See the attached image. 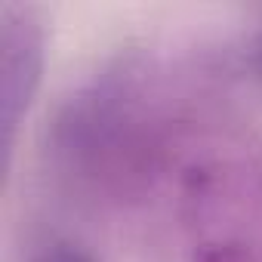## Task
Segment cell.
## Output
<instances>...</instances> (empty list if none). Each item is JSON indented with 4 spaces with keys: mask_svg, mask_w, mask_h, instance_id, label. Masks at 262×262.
Segmentation results:
<instances>
[{
    "mask_svg": "<svg viewBox=\"0 0 262 262\" xmlns=\"http://www.w3.org/2000/svg\"><path fill=\"white\" fill-rule=\"evenodd\" d=\"M34 262H96V259H93L83 247H77V244L56 241V244L43 247V250H40V256H37Z\"/></svg>",
    "mask_w": 262,
    "mask_h": 262,
    "instance_id": "cell-4",
    "label": "cell"
},
{
    "mask_svg": "<svg viewBox=\"0 0 262 262\" xmlns=\"http://www.w3.org/2000/svg\"><path fill=\"white\" fill-rule=\"evenodd\" d=\"M47 62V22L31 4L0 7V99H4V142L13 148L19 123L28 114Z\"/></svg>",
    "mask_w": 262,
    "mask_h": 262,
    "instance_id": "cell-2",
    "label": "cell"
},
{
    "mask_svg": "<svg viewBox=\"0 0 262 262\" xmlns=\"http://www.w3.org/2000/svg\"><path fill=\"white\" fill-rule=\"evenodd\" d=\"M170 99L148 59H117L83 83L56 117L53 151L62 170L105 188L142 176L170 133Z\"/></svg>",
    "mask_w": 262,
    "mask_h": 262,
    "instance_id": "cell-1",
    "label": "cell"
},
{
    "mask_svg": "<svg viewBox=\"0 0 262 262\" xmlns=\"http://www.w3.org/2000/svg\"><path fill=\"white\" fill-rule=\"evenodd\" d=\"M237 65L247 77H253L256 83H262V13L253 22V28L244 34L241 50H237Z\"/></svg>",
    "mask_w": 262,
    "mask_h": 262,
    "instance_id": "cell-3",
    "label": "cell"
}]
</instances>
